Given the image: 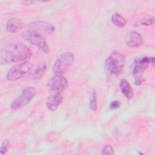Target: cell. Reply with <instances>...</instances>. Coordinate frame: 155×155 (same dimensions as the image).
Segmentation results:
<instances>
[{
	"label": "cell",
	"mask_w": 155,
	"mask_h": 155,
	"mask_svg": "<svg viewBox=\"0 0 155 155\" xmlns=\"http://www.w3.org/2000/svg\"><path fill=\"white\" fill-rule=\"evenodd\" d=\"M32 56L31 50L21 42H14L1 50L0 58L2 64H10L25 61Z\"/></svg>",
	"instance_id": "1"
},
{
	"label": "cell",
	"mask_w": 155,
	"mask_h": 155,
	"mask_svg": "<svg viewBox=\"0 0 155 155\" xmlns=\"http://www.w3.org/2000/svg\"><path fill=\"white\" fill-rule=\"evenodd\" d=\"M125 64V58L120 53H111L105 61L106 72L111 76H117L122 73Z\"/></svg>",
	"instance_id": "2"
},
{
	"label": "cell",
	"mask_w": 155,
	"mask_h": 155,
	"mask_svg": "<svg viewBox=\"0 0 155 155\" xmlns=\"http://www.w3.org/2000/svg\"><path fill=\"white\" fill-rule=\"evenodd\" d=\"M150 64H152L153 65L154 64V57L145 56L140 58H136L134 60L133 74L135 79V85H140L142 84L143 81L142 76Z\"/></svg>",
	"instance_id": "3"
},
{
	"label": "cell",
	"mask_w": 155,
	"mask_h": 155,
	"mask_svg": "<svg viewBox=\"0 0 155 155\" xmlns=\"http://www.w3.org/2000/svg\"><path fill=\"white\" fill-rule=\"evenodd\" d=\"M74 59V56L73 53H62L55 61L53 66V72L55 75H62L73 64Z\"/></svg>",
	"instance_id": "4"
},
{
	"label": "cell",
	"mask_w": 155,
	"mask_h": 155,
	"mask_svg": "<svg viewBox=\"0 0 155 155\" xmlns=\"http://www.w3.org/2000/svg\"><path fill=\"white\" fill-rule=\"evenodd\" d=\"M36 89L33 86H29L22 91L21 94L13 101L10 105L12 110L16 111L28 105L36 94Z\"/></svg>",
	"instance_id": "5"
},
{
	"label": "cell",
	"mask_w": 155,
	"mask_h": 155,
	"mask_svg": "<svg viewBox=\"0 0 155 155\" xmlns=\"http://www.w3.org/2000/svg\"><path fill=\"white\" fill-rule=\"evenodd\" d=\"M22 37L27 42L38 47L45 53H49V47L47 44L46 40L44 35L35 31L27 29L22 32Z\"/></svg>",
	"instance_id": "6"
},
{
	"label": "cell",
	"mask_w": 155,
	"mask_h": 155,
	"mask_svg": "<svg viewBox=\"0 0 155 155\" xmlns=\"http://www.w3.org/2000/svg\"><path fill=\"white\" fill-rule=\"evenodd\" d=\"M33 64L28 61H24L12 67L7 72L6 78L8 81H16L23 78L32 68Z\"/></svg>",
	"instance_id": "7"
},
{
	"label": "cell",
	"mask_w": 155,
	"mask_h": 155,
	"mask_svg": "<svg viewBox=\"0 0 155 155\" xmlns=\"http://www.w3.org/2000/svg\"><path fill=\"white\" fill-rule=\"evenodd\" d=\"M47 86L50 91L61 93L67 88L68 82L62 75H54L48 80Z\"/></svg>",
	"instance_id": "8"
},
{
	"label": "cell",
	"mask_w": 155,
	"mask_h": 155,
	"mask_svg": "<svg viewBox=\"0 0 155 155\" xmlns=\"http://www.w3.org/2000/svg\"><path fill=\"white\" fill-rule=\"evenodd\" d=\"M28 30L35 31L42 35H51L55 31V27L52 24L42 21H36L31 22L27 25Z\"/></svg>",
	"instance_id": "9"
},
{
	"label": "cell",
	"mask_w": 155,
	"mask_h": 155,
	"mask_svg": "<svg viewBox=\"0 0 155 155\" xmlns=\"http://www.w3.org/2000/svg\"><path fill=\"white\" fill-rule=\"evenodd\" d=\"M125 44L131 48L140 47L143 42L142 36L136 31H132L128 33L125 39Z\"/></svg>",
	"instance_id": "10"
},
{
	"label": "cell",
	"mask_w": 155,
	"mask_h": 155,
	"mask_svg": "<svg viewBox=\"0 0 155 155\" xmlns=\"http://www.w3.org/2000/svg\"><path fill=\"white\" fill-rule=\"evenodd\" d=\"M25 26V24L21 19L12 18L7 22L6 30L10 33H18L23 29Z\"/></svg>",
	"instance_id": "11"
},
{
	"label": "cell",
	"mask_w": 155,
	"mask_h": 155,
	"mask_svg": "<svg viewBox=\"0 0 155 155\" xmlns=\"http://www.w3.org/2000/svg\"><path fill=\"white\" fill-rule=\"evenodd\" d=\"M62 101V96L59 93H54L50 95L46 101L47 107L51 111H55Z\"/></svg>",
	"instance_id": "12"
},
{
	"label": "cell",
	"mask_w": 155,
	"mask_h": 155,
	"mask_svg": "<svg viewBox=\"0 0 155 155\" xmlns=\"http://www.w3.org/2000/svg\"><path fill=\"white\" fill-rule=\"evenodd\" d=\"M120 88L122 94L126 98H127L128 100H130L133 98L134 96L133 90L129 82L126 79H123L120 80Z\"/></svg>",
	"instance_id": "13"
},
{
	"label": "cell",
	"mask_w": 155,
	"mask_h": 155,
	"mask_svg": "<svg viewBox=\"0 0 155 155\" xmlns=\"http://www.w3.org/2000/svg\"><path fill=\"white\" fill-rule=\"evenodd\" d=\"M47 70V62L45 61H40L35 68L31 77L33 79H40L45 74Z\"/></svg>",
	"instance_id": "14"
},
{
	"label": "cell",
	"mask_w": 155,
	"mask_h": 155,
	"mask_svg": "<svg viewBox=\"0 0 155 155\" xmlns=\"http://www.w3.org/2000/svg\"><path fill=\"white\" fill-rule=\"evenodd\" d=\"M111 22L114 25L119 28H123L127 24V21L120 14L118 13H114L112 15Z\"/></svg>",
	"instance_id": "15"
},
{
	"label": "cell",
	"mask_w": 155,
	"mask_h": 155,
	"mask_svg": "<svg viewBox=\"0 0 155 155\" xmlns=\"http://www.w3.org/2000/svg\"><path fill=\"white\" fill-rule=\"evenodd\" d=\"M89 107L93 111H96L97 108V100H96V93L94 90H91L90 93V102Z\"/></svg>",
	"instance_id": "16"
},
{
	"label": "cell",
	"mask_w": 155,
	"mask_h": 155,
	"mask_svg": "<svg viewBox=\"0 0 155 155\" xmlns=\"http://www.w3.org/2000/svg\"><path fill=\"white\" fill-rule=\"evenodd\" d=\"M10 146V143L9 142V140L7 139H5L1 145V148H0V154H5V153H7V152L8 151L9 148Z\"/></svg>",
	"instance_id": "17"
},
{
	"label": "cell",
	"mask_w": 155,
	"mask_h": 155,
	"mask_svg": "<svg viewBox=\"0 0 155 155\" xmlns=\"http://www.w3.org/2000/svg\"><path fill=\"white\" fill-rule=\"evenodd\" d=\"M101 154H110L113 155L114 154V151L113 148L110 145H105L102 150Z\"/></svg>",
	"instance_id": "18"
},
{
	"label": "cell",
	"mask_w": 155,
	"mask_h": 155,
	"mask_svg": "<svg viewBox=\"0 0 155 155\" xmlns=\"http://www.w3.org/2000/svg\"><path fill=\"white\" fill-rule=\"evenodd\" d=\"M154 17H150L147 18H145L142 19L140 22L139 25H151L154 24Z\"/></svg>",
	"instance_id": "19"
},
{
	"label": "cell",
	"mask_w": 155,
	"mask_h": 155,
	"mask_svg": "<svg viewBox=\"0 0 155 155\" xmlns=\"http://www.w3.org/2000/svg\"><path fill=\"white\" fill-rule=\"evenodd\" d=\"M120 105V103L118 101H113L110 105V108L111 110H115L118 108Z\"/></svg>",
	"instance_id": "20"
}]
</instances>
